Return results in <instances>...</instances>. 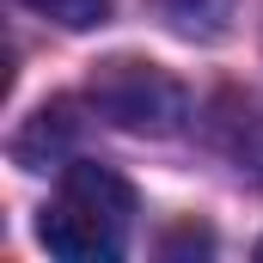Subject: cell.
Returning a JSON list of instances; mask_svg holds the SVG:
<instances>
[{
	"label": "cell",
	"instance_id": "obj_1",
	"mask_svg": "<svg viewBox=\"0 0 263 263\" xmlns=\"http://www.w3.org/2000/svg\"><path fill=\"white\" fill-rule=\"evenodd\" d=\"M129 227H135V190H129V178H117V172L98 165V159H67L62 178H55V196L43 202L37 239H43L49 257L110 263V257H123Z\"/></svg>",
	"mask_w": 263,
	"mask_h": 263
},
{
	"label": "cell",
	"instance_id": "obj_2",
	"mask_svg": "<svg viewBox=\"0 0 263 263\" xmlns=\"http://www.w3.org/2000/svg\"><path fill=\"white\" fill-rule=\"evenodd\" d=\"M92 104L104 123L135 135H172L184 117V86L147 62H104L92 73Z\"/></svg>",
	"mask_w": 263,
	"mask_h": 263
},
{
	"label": "cell",
	"instance_id": "obj_3",
	"mask_svg": "<svg viewBox=\"0 0 263 263\" xmlns=\"http://www.w3.org/2000/svg\"><path fill=\"white\" fill-rule=\"evenodd\" d=\"M208 141L251 190H263V98L257 92H220L208 104Z\"/></svg>",
	"mask_w": 263,
	"mask_h": 263
},
{
	"label": "cell",
	"instance_id": "obj_4",
	"mask_svg": "<svg viewBox=\"0 0 263 263\" xmlns=\"http://www.w3.org/2000/svg\"><path fill=\"white\" fill-rule=\"evenodd\" d=\"M62 147H67V104H55V110H37L31 117V129L18 135V159L31 165V172H43L49 159H62Z\"/></svg>",
	"mask_w": 263,
	"mask_h": 263
},
{
	"label": "cell",
	"instance_id": "obj_5",
	"mask_svg": "<svg viewBox=\"0 0 263 263\" xmlns=\"http://www.w3.org/2000/svg\"><path fill=\"white\" fill-rule=\"evenodd\" d=\"M18 6H31V12H43V18H55V25H67V31L104 25V12H110V0H18Z\"/></svg>",
	"mask_w": 263,
	"mask_h": 263
},
{
	"label": "cell",
	"instance_id": "obj_6",
	"mask_svg": "<svg viewBox=\"0 0 263 263\" xmlns=\"http://www.w3.org/2000/svg\"><path fill=\"white\" fill-rule=\"evenodd\" d=\"M257 257H263V245H257Z\"/></svg>",
	"mask_w": 263,
	"mask_h": 263
}]
</instances>
